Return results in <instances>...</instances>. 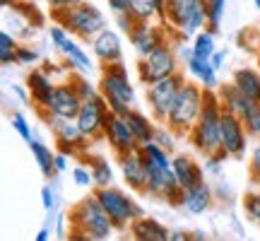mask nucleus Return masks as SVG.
Listing matches in <instances>:
<instances>
[{"mask_svg": "<svg viewBox=\"0 0 260 241\" xmlns=\"http://www.w3.org/2000/svg\"><path fill=\"white\" fill-rule=\"evenodd\" d=\"M70 239L73 241H104L111 239V234L116 232V224L111 222L109 213L104 210L102 200L96 198V193L82 198L80 203L70 210Z\"/></svg>", "mask_w": 260, "mask_h": 241, "instance_id": "obj_1", "label": "nucleus"}, {"mask_svg": "<svg viewBox=\"0 0 260 241\" xmlns=\"http://www.w3.org/2000/svg\"><path fill=\"white\" fill-rule=\"evenodd\" d=\"M224 106L219 102L217 89H205L203 97V111L200 118L195 120L193 130L188 133V142L193 145L200 155H214L217 149H222V140H219V120H222Z\"/></svg>", "mask_w": 260, "mask_h": 241, "instance_id": "obj_2", "label": "nucleus"}, {"mask_svg": "<svg viewBox=\"0 0 260 241\" xmlns=\"http://www.w3.org/2000/svg\"><path fill=\"white\" fill-rule=\"evenodd\" d=\"M99 94L106 99L109 109L113 113H118V116H125L133 109V104H135V87L130 82L128 68L123 65V61L102 65Z\"/></svg>", "mask_w": 260, "mask_h": 241, "instance_id": "obj_3", "label": "nucleus"}, {"mask_svg": "<svg viewBox=\"0 0 260 241\" xmlns=\"http://www.w3.org/2000/svg\"><path fill=\"white\" fill-rule=\"evenodd\" d=\"M203 97H205V87L200 82H183L181 92L176 97V104L169 113L167 126L178 138H183L193 130L195 120L200 118V111H203Z\"/></svg>", "mask_w": 260, "mask_h": 241, "instance_id": "obj_4", "label": "nucleus"}, {"mask_svg": "<svg viewBox=\"0 0 260 241\" xmlns=\"http://www.w3.org/2000/svg\"><path fill=\"white\" fill-rule=\"evenodd\" d=\"M167 27L181 39H193L207 27L205 0H167Z\"/></svg>", "mask_w": 260, "mask_h": 241, "instance_id": "obj_5", "label": "nucleus"}, {"mask_svg": "<svg viewBox=\"0 0 260 241\" xmlns=\"http://www.w3.org/2000/svg\"><path fill=\"white\" fill-rule=\"evenodd\" d=\"M51 17L56 19L58 24H63L75 39H80V41H92L102 29H106V17H104V12L96 5H89L87 0H84L82 5H77V8L68 10V12H58V15H51Z\"/></svg>", "mask_w": 260, "mask_h": 241, "instance_id": "obj_6", "label": "nucleus"}, {"mask_svg": "<svg viewBox=\"0 0 260 241\" xmlns=\"http://www.w3.org/2000/svg\"><path fill=\"white\" fill-rule=\"evenodd\" d=\"M94 193H96V198L102 200L104 210L109 213V217H111V222L116 224L118 232L128 229L133 220H138L140 215H145V210H142L128 193H123L121 188L104 186V188H94Z\"/></svg>", "mask_w": 260, "mask_h": 241, "instance_id": "obj_7", "label": "nucleus"}, {"mask_svg": "<svg viewBox=\"0 0 260 241\" xmlns=\"http://www.w3.org/2000/svg\"><path fill=\"white\" fill-rule=\"evenodd\" d=\"M183 82H186L183 73H176V75H171V77H164V80L145 87L149 116L157 120V123H167L169 113H171L174 104H176V97H178V92H181Z\"/></svg>", "mask_w": 260, "mask_h": 241, "instance_id": "obj_8", "label": "nucleus"}, {"mask_svg": "<svg viewBox=\"0 0 260 241\" xmlns=\"http://www.w3.org/2000/svg\"><path fill=\"white\" fill-rule=\"evenodd\" d=\"M176 73H181V70H178V56H176V51H174V44L159 46L149 56L140 58V63H138V77L145 87L159 82L164 77H171V75H176Z\"/></svg>", "mask_w": 260, "mask_h": 241, "instance_id": "obj_9", "label": "nucleus"}, {"mask_svg": "<svg viewBox=\"0 0 260 241\" xmlns=\"http://www.w3.org/2000/svg\"><path fill=\"white\" fill-rule=\"evenodd\" d=\"M145 167H147V191H145V195H152L157 200H164L169 205L181 207L183 186L178 184L174 169L154 164V162H145Z\"/></svg>", "mask_w": 260, "mask_h": 241, "instance_id": "obj_10", "label": "nucleus"}, {"mask_svg": "<svg viewBox=\"0 0 260 241\" xmlns=\"http://www.w3.org/2000/svg\"><path fill=\"white\" fill-rule=\"evenodd\" d=\"M171 34H176V32L169 29L167 24L157 22V19H152V22H138L133 27V32L128 34V41H130V46L135 48V53L140 58H145L152 51H157L159 46L171 44Z\"/></svg>", "mask_w": 260, "mask_h": 241, "instance_id": "obj_11", "label": "nucleus"}, {"mask_svg": "<svg viewBox=\"0 0 260 241\" xmlns=\"http://www.w3.org/2000/svg\"><path fill=\"white\" fill-rule=\"evenodd\" d=\"M248 130L243 126V118L239 113L222 111L219 120V140H222V149L232 159H243L248 152Z\"/></svg>", "mask_w": 260, "mask_h": 241, "instance_id": "obj_12", "label": "nucleus"}, {"mask_svg": "<svg viewBox=\"0 0 260 241\" xmlns=\"http://www.w3.org/2000/svg\"><path fill=\"white\" fill-rule=\"evenodd\" d=\"M109 113H111V109H109L106 99H104L102 94H96V97H92V99H87V102L82 104V109H80V113H77L75 120H77V126H80L84 138L94 142V140L104 138Z\"/></svg>", "mask_w": 260, "mask_h": 241, "instance_id": "obj_13", "label": "nucleus"}, {"mask_svg": "<svg viewBox=\"0 0 260 241\" xmlns=\"http://www.w3.org/2000/svg\"><path fill=\"white\" fill-rule=\"evenodd\" d=\"M82 97L77 92V84L75 80H65V82L56 84V89L48 99L46 109H39V116L41 113H53V116H65V118H77V113L82 109Z\"/></svg>", "mask_w": 260, "mask_h": 241, "instance_id": "obj_14", "label": "nucleus"}, {"mask_svg": "<svg viewBox=\"0 0 260 241\" xmlns=\"http://www.w3.org/2000/svg\"><path fill=\"white\" fill-rule=\"evenodd\" d=\"M41 118L46 120V126L51 128L53 133V138H56L58 145H73L77 149V155L82 157L87 147H89V142L92 140H87L82 135V130L77 126V120L75 118H65V116H53V113H41Z\"/></svg>", "mask_w": 260, "mask_h": 241, "instance_id": "obj_15", "label": "nucleus"}, {"mask_svg": "<svg viewBox=\"0 0 260 241\" xmlns=\"http://www.w3.org/2000/svg\"><path fill=\"white\" fill-rule=\"evenodd\" d=\"M104 140L111 145V149L118 155V157L140 149V142H138V138H135V133L130 130L125 116H118V113H113V111L109 113V120H106Z\"/></svg>", "mask_w": 260, "mask_h": 241, "instance_id": "obj_16", "label": "nucleus"}, {"mask_svg": "<svg viewBox=\"0 0 260 241\" xmlns=\"http://www.w3.org/2000/svg\"><path fill=\"white\" fill-rule=\"evenodd\" d=\"M118 164H121V174H123L125 186H128L130 191L145 195V191H147V167H145V159L140 155V149L138 152L121 155Z\"/></svg>", "mask_w": 260, "mask_h": 241, "instance_id": "obj_17", "label": "nucleus"}, {"mask_svg": "<svg viewBox=\"0 0 260 241\" xmlns=\"http://www.w3.org/2000/svg\"><path fill=\"white\" fill-rule=\"evenodd\" d=\"M92 44V53L94 58L99 61V63H118V61H123V41L121 37L116 34V32H111V29L106 27L102 29L96 37L89 41Z\"/></svg>", "mask_w": 260, "mask_h": 241, "instance_id": "obj_18", "label": "nucleus"}, {"mask_svg": "<svg viewBox=\"0 0 260 241\" xmlns=\"http://www.w3.org/2000/svg\"><path fill=\"white\" fill-rule=\"evenodd\" d=\"M212 203H214V191L210 188V184H205V178H203V181H198L195 186L183 191L181 207L188 210L190 215H203L212 207Z\"/></svg>", "mask_w": 260, "mask_h": 241, "instance_id": "obj_19", "label": "nucleus"}, {"mask_svg": "<svg viewBox=\"0 0 260 241\" xmlns=\"http://www.w3.org/2000/svg\"><path fill=\"white\" fill-rule=\"evenodd\" d=\"M27 89H29V97H31V104H34V109H46L48 99H51V94L56 89V82H53V77L44 70H31L27 75Z\"/></svg>", "mask_w": 260, "mask_h": 241, "instance_id": "obj_20", "label": "nucleus"}, {"mask_svg": "<svg viewBox=\"0 0 260 241\" xmlns=\"http://www.w3.org/2000/svg\"><path fill=\"white\" fill-rule=\"evenodd\" d=\"M128 232L138 241H169V234H171L164 224L157 222L154 217H147V215H140L138 220H133Z\"/></svg>", "mask_w": 260, "mask_h": 241, "instance_id": "obj_21", "label": "nucleus"}, {"mask_svg": "<svg viewBox=\"0 0 260 241\" xmlns=\"http://www.w3.org/2000/svg\"><path fill=\"white\" fill-rule=\"evenodd\" d=\"M171 169H174V174H176L178 184L183 186V191L205 178L203 167H200L190 155H174V159H171Z\"/></svg>", "mask_w": 260, "mask_h": 241, "instance_id": "obj_22", "label": "nucleus"}, {"mask_svg": "<svg viewBox=\"0 0 260 241\" xmlns=\"http://www.w3.org/2000/svg\"><path fill=\"white\" fill-rule=\"evenodd\" d=\"M128 12L138 22L157 19L161 24H167V0H130Z\"/></svg>", "mask_w": 260, "mask_h": 241, "instance_id": "obj_23", "label": "nucleus"}, {"mask_svg": "<svg viewBox=\"0 0 260 241\" xmlns=\"http://www.w3.org/2000/svg\"><path fill=\"white\" fill-rule=\"evenodd\" d=\"M217 94H219V102H222L224 111H232V113H239V116H243V113L248 111V106L253 104V99H248L246 94L232 82H224L217 87Z\"/></svg>", "mask_w": 260, "mask_h": 241, "instance_id": "obj_24", "label": "nucleus"}, {"mask_svg": "<svg viewBox=\"0 0 260 241\" xmlns=\"http://www.w3.org/2000/svg\"><path fill=\"white\" fill-rule=\"evenodd\" d=\"M75 37H70L68 41H65L63 46L58 48L60 53H63V58H65V65L73 70V73H82V75H89L92 73V68H94V63H92V58L87 56V51H84L80 44H75L73 41Z\"/></svg>", "mask_w": 260, "mask_h": 241, "instance_id": "obj_25", "label": "nucleus"}, {"mask_svg": "<svg viewBox=\"0 0 260 241\" xmlns=\"http://www.w3.org/2000/svg\"><path fill=\"white\" fill-rule=\"evenodd\" d=\"M186 70L195 82L203 84L205 89H217V87H219V80H217V73H219V70H214V65L210 63V61L190 56L186 61Z\"/></svg>", "mask_w": 260, "mask_h": 241, "instance_id": "obj_26", "label": "nucleus"}, {"mask_svg": "<svg viewBox=\"0 0 260 241\" xmlns=\"http://www.w3.org/2000/svg\"><path fill=\"white\" fill-rule=\"evenodd\" d=\"M125 120H128L130 130L135 133V138H138L140 145H147V142H152L154 140V135H157V120L152 118V116H145V113L135 111V109H130L128 113H125Z\"/></svg>", "mask_w": 260, "mask_h": 241, "instance_id": "obj_27", "label": "nucleus"}, {"mask_svg": "<svg viewBox=\"0 0 260 241\" xmlns=\"http://www.w3.org/2000/svg\"><path fill=\"white\" fill-rule=\"evenodd\" d=\"M232 80L248 99L260 102V70L258 68H239Z\"/></svg>", "mask_w": 260, "mask_h": 241, "instance_id": "obj_28", "label": "nucleus"}, {"mask_svg": "<svg viewBox=\"0 0 260 241\" xmlns=\"http://www.w3.org/2000/svg\"><path fill=\"white\" fill-rule=\"evenodd\" d=\"M29 149H31V157L37 159V167L41 169V174L46 178H53L58 174L56 171V155L51 152V147H46L44 142H39L37 138L29 142Z\"/></svg>", "mask_w": 260, "mask_h": 241, "instance_id": "obj_29", "label": "nucleus"}, {"mask_svg": "<svg viewBox=\"0 0 260 241\" xmlns=\"http://www.w3.org/2000/svg\"><path fill=\"white\" fill-rule=\"evenodd\" d=\"M190 48H193V56L195 58L210 61V58H212V53L217 51V44H214V32H212V29H207V27H205L203 32H198V34L193 37Z\"/></svg>", "mask_w": 260, "mask_h": 241, "instance_id": "obj_30", "label": "nucleus"}, {"mask_svg": "<svg viewBox=\"0 0 260 241\" xmlns=\"http://www.w3.org/2000/svg\"><path fill=\"white\" fill-rule=\"evenodd\" d=\"M84 162L89 164V171H92L94 178V188H104V186H111L113 181V169L111 164L102 157H84Z\"/></svg>", "mask_w": 260, "mask_h": 241, "instance_id": "obj_31", "label": "nucleus"}, {"mask_svg": "<svg viewBox=\"0 0 260 241\" xmlns=\"http://www.w3.org/2000/svg\"><path fill=\"white\" fill-rule=\"evenodd\" d=\"M17 37L12 34V32H3L0 34V65H12L17 63Z\"/></svg>", "mask_w": 260, "mask_h": 241, "instance_id": "obj_32", "label": "nucleus"}, {"mask_svg": "<svg viewBox=\"0 0 260 241\" xmlns=\"http://www.w3.org/2000/svg\"><path fill=\"white\" fill-rule=\"evenodd\" d=\"M226 3L229 0H205V15H207V29H217L222 27L224 12H226Z\"/></svg>", "mask_w": 260, "mask_h": 241, "instance_id": "obj_33", "label": "nucleus"}, {"mask_svg": "<svg viewBox=\"0 0 260 241\" xmlns=\"http://www.w3.org/2000/svg\"><path fill=\"white\" fill-rule=\"evenodd\" d=\"M241 118H243L246 130H248V135L251 138H260V102H253Z\"/></svg>", "mask_w": 260, "mask_h": 241, "instance_id": "obj_34", "label": "nucleus"}, {"mask_svg": "<svg viewBox=\"0 0 260 241\" xmlns=\"http://www.w3.org/2000/svg\"><path fill=\"white\" fill-rule=\"evenodd\" d=\"M10 123H12V130L17 133L19 138L24 140V142H31L34 140V133H31V126H29V120L24 118V113H19V111H12L10 113Z\"/></svg>", "mask_w": 260, "mask_h": 241, "instance_id": "obj_35", "label": "nucleus"}, {"mask_svg": "<svg viewBox=\"0 0 260 241\" xmlns=\"http://www.w3.org/2000/svg\"><path fill=\"white\" fill-rule=\"evenodd\" d=\"M243 213L248 215V220L260 227V191H253L243 198Z\"/></svg>", "mask_w": 260, "mask_h": 241, "instance_id": "obj_36", "label": "nucleus"}, {"mask_svg": "<svg viewBox=\"0 0 260 241\" xmlns=\"http://www.w3.org/2000/svg\"><path fill=\"white\" fill-rule=\"evenodd\" d=\"M226 159H232V157H229L224 149H217L214 155H207V157H205V171H207V174H212V176H219Z\"/></svg>", "mask_w": 260, "mask_h": 241, "instance_id": "obj_37", "label": "nucleus"}, {"mask_svg": "<svg viewBox=\"0 0 260 241\" xmlns=\"http://www.w3.org/2000/svg\"><path fill=\"white\" fill-rule=\"evenodd\" d=\"M73 80H75V84H77V92H80V97H82V102H87V99H92V97H96V94H99L92 84H89V80H87L82 73L73 75Z\"/></svg>", "mask_w": 260, "mask_h": 241, "instance_id": "obj_38", "label": "nucleus"}, {"mask_svg": "<svg viewBox=\"0 0 260 241\" xmlns=\"http://www.w3.org/2000/svg\"><path fill=\"white\" fill-rule=\"evenodd\" d=\"M248 174H251L253 184L260 186V145L251 152V159H248Z\"/></svg>", "mask_w": 260, "mask_h": 241, "instance_id": "obj_39", "label": "nucleus"}, {"mask_svg": "<svg viewBox=\"0 0 260 241\" xmlns=\"http://www.w3.org/2000/svg\"><path fill=\"white\" fill-rule=\"evenodd\" d=\"M82 3L84 0H48V10H51V15H58V12H68Z\"/></svg>", "mask_w": 260, "mask_h": 241, "instance_id": "obj_40", "label": "nucleus"}, {"mask_svg": "<svg viewBox=\"0 0 260 241\" xmlns=\"http://www.w3.org/2000/svg\"><path fill=\"white\" fill-rule=\"evenodd\" d=\"M73 181L80 188H89V186H94V178H92V171L84 167H75L73 169Z\"/></svg>", "mask_w": 260, "mask_h": 241, "instance_id": "obj_41", "label": "nucleus"}, {"mask_svg": "<svg viewBox=\"0 0 260 241\" xmlns=\"http://www.w3.org/2000/svg\"><path fill=\"white\" fill-rule=\"evenodd\" d=\"M39 61V51L31 46H19L17 48V65H31Z\"/></svg>", "mask_w": 260, "mask_h": 241, "instance_id": "obj_42", "label": "nucleus"}, {"mask_svg": "<svg viewBox=\"0 0 260 241\" xmlns=\"http://www.w3.org/2000/svg\"><path fill=\"white\" fill-rule=\"evenodd\" d=\"M70 37H73V34H70V32H68L63 24H58V22H56V27H51V44H53L56 48L63 46V44H65V41H68Z\"/></svg>", "mask_w": 260, "mask_h": 241, "instance_id": "obj_43", "label": "nucleus"}, {"mask_svg": "<svg viewBox=\"0 0 260 241\" xmlns=\"http://www.w3.org/2000/svg\"><path fill=\"white\" fill-rule=\"evenodd\" d=\"M116 22H118V29H121L123 34H125V37H128L130 32H133V27L138 24V19L133 17L130 12H123V15H116Z\"/></svg>", "mask_w": 260, "mask_h": 241, "instance_id": "obj_44", "label": "nucleus"}, {"mask_svg": "<svg viewBox=\"0 0 260 241\" xmlns=\"http://www.w3.org/2000/svg\"><path fill=\"white\" fill-rule=\"evenodd\" d=\"M41 203L46 207V213H51V210L56 207V193H53L51 186H44V188H41Z\"/></svg>", "mask_w": 260, "mask_h": 241, "instance_id": "obj_45", "label": "nucleus"}, {"mask_svg": "<svg viewBox=\"0 0 260 241\" xmlns=\"http://www.w3.org/2000/svg\"><path fill=\"white\" fill-rule=\"evenodd\" d=\"M128 8H130V0H109V10L113 15H123V12H128Z\"/></svg>", "mask_w": 260, "mask_h": 241, "instance_id": "obj_46", "label": "nucleus"}, {"mask_svg": "<svg viewBox=\"0 0 260 241\" xmlns=\"http://www.w3.org/2000/svg\"><path fill=\"white\" fill-rule=\"evenodd\" d=\"M224 61H226V51H214L212 58H210V63L214 65V70H222V68H224Z\"/></svg>", "mask_w": 260, "mask_h": 241, "instance_id": "obj_47", "label": "nucleus"}, {"mask_svg": "<svg viewBox=\"0 0 260 241\" xmlns=\"http://www.w3.org/2000/svg\"><path fill=\"white\" fill-rule=\"evenodd\" d=\"M65 169H68V155H65V152H58L56 155V171L63 174Z\"/></svg>", "mask_w": 260, "mask_h": 241, "instance_id": "obj_48", "label": "nucleus"}, {"mask_svg": "<svg viewBox=\"0 0 260 241\" xmlns=\"http://www.w3.org/2000/svg\"><path fill=\"white\" fill-rule=\"evenodd\" d=\"M193 239V234L188 232H171L169 234V241H190Z\"/></svg>", "mask_w": 260, "mask_h": 241, "instance_id": "obj_49", "label": "nucleus"}, {"mask_svg": "<svg viewBox=\"0 0 260 241\" xmlns=\"http://www.w3.org/2000/svg\"><path fill=\"white\" fill-rule=\"evenodd\" d=\"M34 239H37V241H48V239H51V232L44 227V229H39V232H37V236H34Z\"/></svg>", "mask_w": 260, "mask_h": 241, "instance_id": "obj_50", "label": "nucleus"}, {"mask_svg": "<svg viewBox=\"0 0 260 241\" xmlns=\"http://www.w3.org/2000/svg\"><path fill=\"white\" fill-rule=\"evenodd\" d=\"M41 70H44V73H48V75L58 73V68H56V65H51V61H46V63H44V68H41Z\"/></svg>", "mask_w": 260, "mask_h": 241, "instance_id": "obj_51", "label": "nucleus"}, {"mask_svg": "<svg viewBox=\"0 0 260 241\" xmlns=\"http://www.w3.org/2000/svg\"><path fill=\"white\" fill-rule=\"evenodd\" d=\"M193 239H200V241H203V239H207V234H205V232H193Z\"/></svg>", "mask_w": 260, "mask_h": 241, "instance_id": "obj_52", "label": "nucleus"}, {"mask_svg": "<svg viewBox=\"0 0 260 241\" xmlns=\"http://www.w3.org/2000/svg\"><path fill=\"white\" fill-rule=\"evenodd\" d=\"M255 68L260 70V53H255Z\"/></svg>", "mask_w": 260, "mask_h": 241, "instance_id": "obj_53", "label": "nucleus"}, {"mask_svg": "<svg viewBox=\"0 0 260 241\" xmlns=\"http://www.w3.org/2000/svg\"><path fill=\"white\" fill-rule=\"evenodd\" d=\"M253 5H255V10L260 12V0H253Z\"/></svg>", "mask_w": 260, "mask_h": 241, "instance_id": "obj_54", "label": "nucleus"}]
</instances>
